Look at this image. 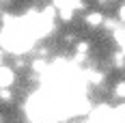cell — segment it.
I'll return each mask as SVG.
<instances>
[{
    "mask_svg": "<svg viewBox=\"0 0 125 123\" xmlns=\"http://www.w3.org/2000/svg\"><path fill=\"white\" fill-rule=\"evenodd\" d=\"M13 80H15V76H13L11 69H7V67H0V86H9V84H13Z\"/></svg>",
    "mask_w": 125,
    "mask_h": 123,
    "instance_id": "1",
    "label": "cell"
},
{
    "mask_svg": "<svg viewBox=\"0 0 125 123\" xmlns=\"http://www.w3.org/2000/svg\"><path fill=\"white\" fill-rule=\"evenodd\" d=\"M101 20H104V17H101L99 13H93V15H88L86 22H88L91 26H99V24H101Z\"/></svg>",
    "mask_w": 125,
    "mask_h": 123,
    "instance_id": "2",
    "label": "cell"
},
{
    "mask_svg": "<svg viewBox=\"0 0 125 123\" xmlns=\"http://www.w3.org/2000/svg\"><path fill=\"white\" fill-rule=\"evenodd\" d=\"M116 95L125 97V84H119V86H116Z\"/></svg>",
    "mask_w": 125,
    "mask_h": 123,
    "instance_id": "3",
    "label": "cell"
},
{
    "mask_svg": "<svg viewBox=\"0 0 125 123\" xmlns=\"http://www.w3.org/2000/svg\"><path fill=\"white\" fill-rule=\"evenodd\" d=\"M121 20L125 22V7H121Z\"/></svg>",
    "mask_w": 125,
    "mask_h": 123,
    "instance_id": "4",
    "label": "cell"
}]
</instances>
